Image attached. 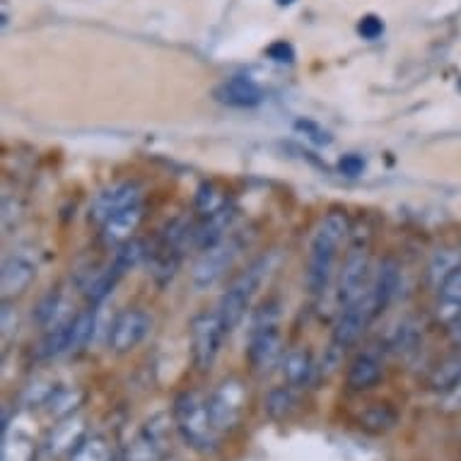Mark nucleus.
Here are the masks:
<instances>
[{"instance_id":"f257e3e1","label":"nucleus","mask_w":461,"mask_h":461,"mask_svg":"<svg viewBox=\"0 0 461 461\" xmlns=\"http://www.w3.org/2000/svg\"><path fill=\"white\" fill-rule=\"evenodd\" d=\"M348 215L340 211H331L329 215H324V220L314 230V237L310 242V257H307V273H304L310 295L326 293L333 271H336L340 247L348 237Z\"/></svg>"},{"instance_id":"f03ea898","label":"nucleus","mask_w":461,"mask_h":461,"mask_svg":"<svg viewBox=\"0 0 461 461\" xmlns=\"http://www.w3.org/2000/svg\"><path fill=\"white\" fill-rule=\"evenodd\" d=\"M276 261H278L276 251H268L264 257H258L222 293L218 304V314L222 319V324H225L227 333L235 331L237 326L242 324V319L247 317V312L251 307V300L257 297L258 287L264 285L266 278L271 276V271L276 268Z\"/></svg>"},{"instance_id":"7ed1b4c3","label":"nucleus","mask_w":461,"mask_h":461,"mask_svg":"<svg viewBox=\"0 0 461 461\" xmlns=\"http://www.w3.org/2000/svg\"><path fill=\"white\" fill-rule=\"evenodd\" d=\"M280 310L278 303L261 304L254 314L249 331V348H247V357H249L251 370L258 375H268L278 363H283V339L278 331Z\"/></svg>"},{"instance_id":"20e7f679","label":"nucleus","mask_w":461,"mask_h":461,"mask_svg":"<svg viewBox=\"0 0 461 461\" xmlns=\"http://www.w3.org/2000/svg\"><path fill=\"white\" fill-rule=\"evenodd\" d=\"M175 423L184 442L196 452H212L220 432L212 428L208 399L198 392H182L175 401Z\"/></svg>"},{"instance_id":"39448f33","label":"nucleus","mask_w":461,"mask_h":461,"mask_svg":"<svg viewBox=\"0 0 461 461\" xmlns=\"http://www.w3.org/2000/svg\"><path fill=\"white\" fill-rule=\"evenodd\" d=\"M191 333V356L198 370H211L212 363L218 360L222 339H225V324L218 312H198L189 324Z\"/></svg>"},{"instance_id":"423d86ee","label":"nucleus","mask_w":461,"mask_h":461,"mask_svg":"<svg viewBox=\"0 0 461 461\" xmlns=\"http://www.w3.org/2000/svg\"><path fill=\"white\" fill-rule=\"evenodd\" d=\"M242 235H227L222 242L211 247V249H205L201 254V258L196 261V266H194V271H191V283H194V287L196 290H208L211 285H215L232 268V264L242 254Z\"/></svg>"},{"instance_id":"0eeeda50","label":"nucleus","mask_w":461,"mask_h":461,"mask_svg":"<svg viewBox=\"0 0 461 461\" xmlns=\"http://www.w3.org/2000/svg\"><path fill=\"white\" fill-rule=\"evenodd\" d=\"M189 227L182 220H175L162 230L155 249L150 251V271L158 285H167L175 278L179 261H182V247L189 240Z\"/></svg>"},{"instance_id":"6e6552de","label":"nucleus","mask_w":461,"mask_h":461,"mask_svg":"<svg viewBox=\"0 0 461 461\" xmlns=\"http://www.w3.org/2000/svg\"><path fill=\"white\" fill-rule=\"evenodd\" d=\"M370 287V242H356L346 254L339 278V303H356Z\"/></svg>"},{"instance_id":"1a4fd4ad","label":"nucleus","mask_w":461,"mask_h":461,"mask_svg":"<svg viewBox=\"0 0 461 461\" xmlns=\"http://www.w3.org/2000/svg\"><path fill=\"white\" fill-rule=\"evenodd\" d=\"M244 401H247V389H244L242 382L240 379H225L208 399L212 428L218 432L235 430L240 420H242Z\"/></svg>"},{"instance_id":"9d476101","label":"nucleus","mask_w":461,"mask_h":461,"mask_svg":"<svg viewBox=\"0 0 461 461\" xmlns=\"http://www.w3.org/2000/svg\"><path fill=\"white\" fill-rule=\"evenodd\" d=\"M150 314L140 310V307H129L122 314H116V319L112 321V329H109V348L113 353H119V356L131 353V350H136L150 336Z\"/></svg>"},{"instance_id":"9b49d317","label":"nucleus","mask_w":461,"mask_h":461,"mask_svg":"<svg viewBox=\"0 0 461 461\" xmlns=\"http://www.w3.org/2000/svg\"><path fill=\"white\" fill-rule=\"evenodd\" d=\"M375 321V314H372L370 300H367V293H365L360 300L348 304H340L339 319L333 324V343L336 348L346 350L350 348L353 343H357V339L363 336L365 329Z\"/></svg>"},{"instance_id":"f8f14e48","label":"nucleus","mask_w":461,"mask_h":461,"mask_svg":"<svg viewBox=\"0 0 461 461\" xmlns=\"http://www.w3.org/2000/svg\"><path fill=\"white\" fill-rule=\"evenodd\" d=\"M140 203V186L136 182H119L99 191L97 198L90 205V220L92 222H104L109 215L131 208V205Z\"/></svg>"},{"instance_id":"ddd939ff","label":"nucleus","mask_w":461,"mask_h":461,"mask_svg":"<svg viewBox=\"0 0 461 461\" xmlns=\"http://www.w3.org/2000/svg\"><path fill=\"white\" fill-rule=\"evenodd\" d=\"M165 418L159 416L140 428L136 438L131 439L123 461H162L165 456Z\"/></svg>"},{"instance_id":"4468645a","label":"nucleus","mask_w":461,"mask_h":461,"mask_svg":"<svg viewBox=\"0 0 461 461\" xmlns=\"http://www.w3.org/2000/svg\"><path fill=\"white\" fill-rule=\"evenodd\" d=\"M215 99L220 104L235 106V109H251L264 102V90L257 80H251L249 76H232L227 77L225 83H220L215 87Z\"/></svg>"},{"instance_id":"2eb2a0df","label":"nucleus","mask_w":461,"mask_h":461,"mask_svg":"<svg viewBox=\"0 0 461 461\" xmlns=\"http://www.w3.org/2000/svg\"><path fill=\"white\" fill-rule=\"evenodd\" d=\"M399 283H401L399 264H396L393 258H384V261L379 264L375 278L370 280V287H367V300H370L375 319H377L379 314L392 304L393 295H396V290H399Z\"/></svg>"},{"instance_id":"dca6fc26","label":"nucleus","mask_w":461,"mask_h":461,"mask_svg":"<svg viewBox=\"0 0 461 461\" xmlns=\"http://www.w3.org/2000/svg\"><path fill=\"white\" fill-rule=\"evenodd\" d=\"M145 218L143 203L131 205V208H123V211L113 212L102 222V242L106 247H119V244L133 240V232H136L140 222Z\"/></svg>"},{"instance_id":"f3484780","label":"nucleus","mask_w":461,"mask_h":461,"mask_svg":"<svg viewBox=\"0 0 461 461\" xmlns=\"http://www.w3.org/2000/svg\"><path fill=\"white\" fill-rule=\"evenodd\" d=\"M235 218H237V211L232 203L225 205L222 211L212 212V215H205L203 222L191 230V242L196 244L201 251L211 249V247L220 244L227 235H230Z\"/></svg>"},{"instance_id":"a211bd4d","label":"nucleus","mask_w":461,"mask_h":461,"mask_svg":"<svg viewBox=\"0 0 461 461\" xmlns=\"http://www.w3.org/2000/svg\"><path fill=\"white\" fill-rule=\"evenodd\" d=\"M37 278V266L23 254L17 257H8L3 264V273H0V293L3 300H13V297L23 295L24 290L34 283Z\"/></svg>"},{"instance_id":"6ab92c4d","label":"nucleus","mask_w":461,"mask_h":461,"mask_svg":"<svg viewBox=\"0 0 461 461\" xmlns=\"http://www.w3.org/2000/svg\"><path fill=\"white\" fill-rule=\"evenodd\" d=\"M459 271L461 247L459 244H447V247H439V249L432 254L430 264H428V271H425V278H428V285L438 293L439 287L445 285L447 280Z\"/></svg>"},{"instance_id":"aec40b11","label":"nucleus","mask_w":461,"mask_h":461,"mask_svg":"<svg viewBox=\"0 0 461 461\" xmlns=\"http://www.w3.org/2000/svg\"><path fill=\"white\" fill-rule=\"evenodd\" d=\"M461 319V271L454 273L445 285L438 290V304H435V321L445 326L447 331Z\"/></svg>"},{"instance_id":"412c9836","label":"nucleus","mask_w":461,"mask_h":461,"mask_svg":"<svg viewBox=\"0 0 461 461\" xmlns=\"http://www.w3.org/2000/svg\"><path fill=\"white\" fill-rule=\"evenodd\" d=\"M382 379V363L372 353H360V356L350 363L346 382L353 392H365Z\"/></svg>"},{"instance_id":"4be33fe9","label":"nucleus","mask_w":461,"mask_h":461,"mask_svg":"<svg viewBox=\"0 0 461 461\" xmlns=\"http://www.w3.org/2000/svg\"><path fill=\"white\" fill-rule=\"evenodd\" d=\"M283 375H285L287 384L290 386H304L310 384L312 377H314V360H312L310 350L304 348H293L287 350L285 356H283Z\"/></svg>"},{"instance_id":"5701e85b","label":"nucleus","mask_w":461,"mask_h":461,"mask_svg":"<svg viewBox=\"0 0 461 461\" xmlns=\"http://www.w3.org/2000/svg\"><path fill=\"white\" fill-rule=\"evenodd\" d=\"M85 439V425L80 418H63L61 425H56L49 438V449L53 454H63V452H73L80 442Z\"/></svg>"},{"instance_id":"b1692460","label":"nucleus","mask_w":461,"mask_h":461,"mask_svg":"<svg viewBox=\"0 0 461 461\" xmlns=\"http://www.w3.org/2000/svg\"><path fill=\"white\" fill-rule=\"evenodd\" d=\"M70 343H73V319H63L59 324H53L41 340V357H56L63 353H70Z\"/></svg>"},{"instance_id":"393cba45","label":"nucleus","mask_w":461,"mask_h":461,"mask_svg":"<svg viewBox=\"0 0 461 461\" xmlns=\"http://www.w3.org/2000/svg\"><path fill=\"white\" fill-rule=\"evenodd\" d=\"M266 413H268V418H273V420H285V418H290L293 413H295L297 409V393H295V386H276V389H271L268 392V396H266Z\"/></svg>"},{"instance_id":"a878e982","label":"nucleus","mask_w":461,"mask_h":461,"mask_svg":"<svg viewBox=\"0 0 461 461\" xmlns=\"http://www.w3.org/2000/svg\"><path fill=\"white\" fill-rule=\"evenodd\" d=\"M123 278V273L116 268L113 264H109V268H104V271H99L95 278L90 280V285H87V290H85V295H87V303L95 307V304L104 303L106 297L112 295L113 287H116V283Z\"/></svg>"},{"instance_id":"bb28decb","label":"nucleus","mask_w":461,"mask_h":461,"mask_svg":"<svg viewBox=\"0 0 461 461\" xmlns=\"http://www.w3.org/2000/svg\"><path fill=\"white\" fill-rule=\"evenodd\" d=\"M34 442L23 432L8 430L3 432V449H0V461H34Z\"/></svg>"},{"instance_id":"cd10ccee","label":"nucleus","mask_w":461,"mask_h":461,"mask_svg":"<svg viewBox=\"0 0 461 461\" xmlns=\"http://www.w3.org/2000/svg\"><path fill=\"white\" fill-rule=\"evenodd\" d=\"M418 346H420V331L411 321H403L389 339V350L399 357H409L411 353H416Z\"/></svg>"},{"instance_id":"c85d7f7f","label":"nucleus","mask_w":461,"mask_h":461,"mask_svg":"<svg viewBox=\"0 0 461 461\" xmlns=\"http://www.w3.org/2000/svg\"><path fill=\"white\" fill-rule=\"evenodd\" d=\"M461 384V357H449L442 365H438V370L432 372L430 386L438 392H456V386Z\"/></svg>"},{"instance_id":"c756f323","label":"nucleus","mask_w":461,"mask_h":461,"mask_svg":"<svg viewBox=\"0 0 461 461\" xmlns=\"http://www.w3.org/2000/svg\"><path fill=\"white\" fill-rule=\"evenodd\" d=\"M70 461H112V447L104 438L92 435L70 452Z\"/></svg>"},{"instance_id":"7c9ffc66","label":"nucleus","mask_w":461,"mask_h":461,"mask_svg":"<svg viewBox=\"0 0 461 461\" xmlns=\"http://www.w3.org/2000/svg\"><path fill=\"white\" fill-rule=\"evenodd\" d=\"M145 247L143 242H138V240H129V242H123L116 247V254H113L112 264L119 268L122 273H129L133 271L140 261L145 258Z\"/></svg>"},{"instance_id":"2f4dec72","label":"nucleus","mask_w":461,"mask_h":461,"mask_svg":"<svg viewBox=\"0 0 461 461\" xmlns=\"http://www.w3.org/2000/svg\"><path fill=\"white\" fill-rule=\"evenodd\" d=\"M225 205H230V201H227V196L222 194V191L215 186V184H201V189H198L196 194V211L201 212V215H212V212L222 211Z\"/></svg>"},{"instance_id":"473e14b6","label":"nucleus","mask_w":461,"mask_h":461,"mask_svg":"<svg viewBox=\"0 0 461 461\" xmlns=\"http://www.w3.org/2000/svg\"><path fill=\"white\" fill-rule=\"evenodd\" d=\"M360 423H363L365 430L384 432L396 423V413H393V409H389L386 403H375V406H370V409L360 416Z\"/></svg>"},{"instance_id":"72a5a7b5","label":"nucleus","mask_w":461,"mask_h":461,"mask_svg":"<svg viewBox=\"0 0 461 461\" xmlns=\"http://www.w3.org/2000/svg\"><path fill=\"white\" fill-rule=\"evenodd\" d=\"M80 401H83V393L80 392H73V389H56L46 406L51 411V416L68 418L73 416V411L80 406Z\"/></svg>"},{"instance_id":"f704fd0d","label":"nucleus","mask_w":461,"mask_h":461,"mask_svg":"<svg viewBox=\"0 0 461 461\" xmlns=\"http://www.w3.org/2000/svg\"><path fill=\"white\" fill-rule=\"evenodd\" d=\"M92 333H95V310L80 312L77 317H73V343H70V353L83 350L90 343Z\"/></svg>"},{"instance_id":"c9c22d12","label":"nucleus","mask_w":461,"mask_h":461,"mask_svg":"<svg viewBox=\"0 0 461 461\" xmlns=\"http://www.w3.org/2000/svg\"><path fill=\"white\" fill-rule=\"evenodd\" d=\"M59 310H61V293H59V290H49V293L39 300L37 307H34V319H37V324L49 326V329H51L53 324H59V321H56Z\"/></svg>"},{"instance_id":"e433bc0d","label":"nucleus","mask_w":461,"mask_h":461,"mask_svg":"<svg viewBox=\"0 0 461 461\" xmlns=\"http://www.w3.org/2000/svg\"><path fill=\"white\" fill-rule=\"evenodd\" d=\"M357 34L365 39V41H377L382 34H384V20L375 13H367L357 20Z\"/></svg>"},{"instance_id":"4c0bfd02","label":"nucleus","mask_w":461,"mask_h":461,"mask_svg":"<svg viewBox=\"0 0 461 461\" xmlns=\"http://www.w3.org/2000/svg\"><path fill=\"white\" fill-rule=\"evenodd\" d=\"M266 59H271L273 63H290L295 61V46L285 41V39H278V41H273V44L266 46Z\"/></svg>"},{"instance_id":"58836bf2","label":"nucleus","mask_w":461,"mask_h":461,"mask_svg":"<svg viewBox=\"0 0 461 461\" xmlns=\"http://www.w3.org/2000/svg\"><path fill=\"white\" fill-rule=\"evenodd\" d=\"M295 129L300 131V133H304V136H307V140H312L314 145H331V140H333L329 131L321 129L319 123L307 122V119H304V122L300 119V122L295 123Z\"/></svg>"},{"instance_id":"ea45409f","label":"nucleus","mask_w":461,"mask_h":461,"mask_svg":"<svg viewBox=\"0 0 461 461\" xmlns=\"http://www.w3.org/2000/svg\"><path fill=\"white\" fill-rule=\"evenodd\" d=\"M339 172L343 176H350V179H356L365 172V158L363 155H357V152H348V155H343L339 159Z\"/></svg>"},{"instance_id":"a19ab883","label":"nucleus","mask_w":461,"mask_h":461,"mask_svg":"<svg viewBox=\"0 0 461 461\" xmlns=\"http://www.w3.org/2000/svg\"><path fill=\"white\" fill-rule=\"evenodd\" d=\"M0 329H3V340H8L13 331H17V312L10 304V300H3V314H0Z\"/></svg>"},{"instance_id":"79ce46f5","label":"nucleus","mask_w":461,"mask_h":461,"mask_svg":"<svg viewBox=\"0 0 461 461\" xmlns=\"http://www.w3.org/2000/svg\"><path fill=\"white\" fill-rule=\"evenodd\" d=\"M449 336H452V340L456 343V346H461V319L452 326V329H449Z\"/></svg>"},{"instance_id":"37998d69","label":"nucleus","mask_w":461,"mask_h":461,"mask_svg":"<svg viewBox=\"0 0 461 461\" xmlns=\"http://www.w3.org/2000/svg\"><path fill=\"white\" fill-rule=\"evenodd\" d=\"M10 23V10H8V0H3V27H8Z\"/></svg>"},{"instance_id":"c03bdc74","label":"nucleus","mask_w":461,"mask_h":461,"mask_svg":"<svg viewBox=\"0 0 461 461\" xmlns=\"http://www.w3.org/2000/svg\"><path fill=\"white\" fill-rule=\"evenodd\" d=\"M297 0H276V5L278 8H290V5H295Z\"/></svg>"}]
</instances>
